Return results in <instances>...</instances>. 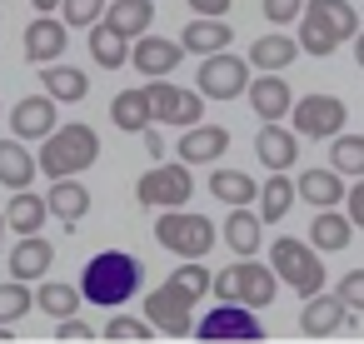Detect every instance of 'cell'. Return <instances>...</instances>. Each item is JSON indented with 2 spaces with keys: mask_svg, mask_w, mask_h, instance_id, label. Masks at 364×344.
I'll use <instances>...</instances> for the list:
<instances>
[{
  "mask_svg": "<svg viewBox=\"0 0 364 344\" xmlns=\"http://www.w3.org/2000/svg\"><path fill=\"white\" fill-rule=\"evenodd\" d=\"M140 284H145V264H140L130 249H100V254L80 269L85 304H100V309H120Z\"/></svg>",
  "mask_w": 364,
  "mask_h": 344,
  "instance_id": "obj_1",
  "label": "cell"
},
{
  "mask_svg": "<svg viewBox=\"0 0 364 344\" xmlns=\"http://www.w3.org/2000/svg\"><path fill=\"white\" fill-rule=\"evenodd\" d=\"M294 26H299V45L309 55H334L344 41L359 36V16L349 0H304V16Z\"/></svg>",
  "mask_w": 364,
  "mask_h": 344,
  "instance_id": "obj_2",
  "label": "cell"
},
{
  "mask_svg": "<svg viewBox=\"0 0 364 344\" xmlns=\"http://www.w3.org/2000/svg\"><path fill=\"white\" fill-rule=\"evenodd\" d=\"M279 274H274V264H259L255 254H240L235 264H225L220 274H215V289L210 294H220V299H230V304H250V309H269L274 304V294H279Z\"/></svg>",
  "mask_w": 364,
  "mask_h": 344,
  "instance_id": "obj_3",
  "label": "cell"
},
{
  "mask_svg": "<svg viewBox=\"0 0 364 344\" xmlns=\"http://www.w3.org/2000/svg\"><path fill=\"white\" fill-rule=\"evenodd\" d=\"M95 155H100V135L90 125H55L41 140V175H50V180L80 175L95 165Z\"/></svg>",
  "mask_w": 364,
  "mask_h": 344,
  "instance_id": "obj_4",
  "label": "cell"
},
{
  "mask_svg": "<svg viewBox=\"0 0 364 344\" xmlns=\"http://www.w3.org/2000/svg\"><path fill=\"white\" fill-rule=\"evenodd\" d=\"M319 254H324L319 244H304V240H294V235H279V240L269 244L274 274H279L299 299H314V294L324 289V259H319Z\"/></svg>",
  "mask_w": 364,
  "mask_h": 344,
  "instance_id": "obj_5",
  "label": "cell"
},
{
  "mask_svg": "<svg viewBox=\"0 0 364 344\" xmlns=\"http://www.w3.org/2000/svg\"><path fill=\"white\" fill-rule=\"evenodd\" d=\"M155 240H160L170 254H180V259H205V254L215 249V220H210V215H195V210H185V205H175V210H160Z\"/></svg>",
  "mask_w": 364,
  "mask_h": 344,
  "instance_id": "obj_6",
  "label": "cell"
},
{
  "mask_svg": "<svg viewBox=\"0 0 364 344\" xmlns=\"http://www.w3.org/2000/svg\"><path fill=\"white\" fill-rule=\"evenodd\" d=\"M190 195H195V175H190L185 160L180 165H155L135 180L140 210H175V205H190Z\"/></svg>",
  "mask_w": 364,
  "mask_h": 344,
  "instance_id": "obj_7",
  "label": "cell"
},
{
  "mask_svg": "<svg viewBox=\"0 0 364 344\" xmlns=\"http://www.w3.org/2000/svg\"><path fill=\"white\" fill-rule=\"evenodd\" d=\"M289 125H294L299 135H309V140H334V135L349 125V105H344L339 95L309 90V95H299V100H294Z\"/></svg>",
  "mask_w": 364,
  "mask_h": 344,
  "instance_id": "obj_8",
  "label": "cell"
},
{
  "mask_svg": "<svg viewBox=\"0 0 364 344\" xmlns=\"http://www.w3.org/2000/svg\"><path fill=\"white\" fill-rule=\"evenodd\" d=\"M195 85L205 90V100H240V95H250V60H240L230 50H215V55L200 60Z\"/></svg>",
  "mask_w": 364,
  "mask_h": 344,
  "instance_id": "obj_9",
  "label": "cell"
},
{
  "mask_svg": "<svg viewBox=\"0 0 364 344\" xmlns=\"http://www.w3.org/2000/svg\"><path fill=\"white\" fill-rule=\"evenodd\" d=\"M150 105H155V120L160 125H175V130H190V125H200V115H205V90L195 85H170V75H160V80H150Z\"/></svg>",
  "mask_w": 364,
  "mask_h": 344,
  "instance_id": "obj_10",
  "label": "cell"
},
{
  "mask_svg": "<svg viewBox=\"0 0 364 344\" xmlns=\"http://www.w3.org/2000/svg\"><path fill=\"white\" fill-rule=\"evenodd\" d=\"M145 314H150V324L160 329V334H170V339H190L195 334V294H185L180 284H160V289H150V299H145Z\"/></svg>",
  "mask_w": 364,
  "mask_h": 344,
  "instance_id": "obj_11",
  "label": "cell"
},
{
  "mask_svg": "<svg viewBox=\"0 0 364 344\" xmlns=\"http://www.w3.org/2000/svg\"><path fill=\"white\" fill-rule=\"evenodd\" d=\"M195 339H205V344H220V339L259 344V339H264V329H259V319H255V309H250V304H230V299H220V304L195 324Z\"/></svg>",
  "mask_w": 364,
  "mask_h": 344,
  "instance_id": "obj_12",
  "label": "cell"
},
{
  "mask_svg": "<svg viewBox=\"0 0 364 344\" xmlns=\"http://www.w3.org/2000/svg\"><path fill=\"white\" fill-rule=\"evenodd\" d=\"M344 329H354V309L339 299V289L334 294L319 289L314 299H304V309H299V334L304 339H334Z\"/></svg>",
  "mask_w": 364,
  "mask_h": 344,
  "instance_id": "obj_13",
  "label": "cell"
},
{
  "mask_svg": "<svg viewBox=\"0 0 364 344\" xmlns=\"http://www.w3.org/2000/svg\"><path fill=\"white\" fill-rule=\"evenodd\" d=\"M70 45V26L60 16H36L26 26V60L31 65H55Z\"/></svg>",
  "mask_w": 364,
  "mask_h": 344,
  "instance_id": "obj_14",
  "label": "cell"
},
{
  "mask_svg": "<svg viewBox=\"0 0 364 344\" xmlns=\"http://www.w3.org/2000/svg\"><path fill=\"white\" fill-rule=\"evenodd\" d=\"M180 60H185V45H180V41H165V36H150V31H145V36L135 41V50H130V65H135L145 80L175 75Z\"/></svg>",
  "mask_w": 364,
  "mask_h": 344,
  "instance_id": "obj_15",
  "label": "cell"
},
{
  "mask_svg": "<svg viewBox=\"0 0 364 344\" xmlns=\"http://www.w3.org/2000/svg\"><path fill=\"white\" fill-rule=\"evenodd\" d=\"M255 155L264 170H294L299 160V130L279 125V120H264V130H255Z\"/></svg>",
  "mask_w": 364,
  "mask_h": 344,
  "instance_id": "obj_16",
  "label": "cell"
},
{
  "mask_svg": "<svg viewBox=\"0 0 364 344\" xmlns=\"http://www.w3.org/2000/svg\"><path fill=\"white\" fill-rule=\"evenodd\" d=\"M250 110L259 115V125L264 120H284L294 110V95H289L279 70H259V80H250Z\"/></svg>",
  "mask_w": 364,
  "mask_h": 344,
  "instance_id": "obj_17",
  "label": "cell"
},
{
  "mask_svg": "<svg viewBox=\"0 0 364 344\" xmlns=\"http://www.w3.org/2000/svg\"><path fill=\"white\" fill-rule=\"evenodd\" d=\"M230 150V130L225 125H190L185 135H180V145H175V155L185 160V165H215L220 155Z\"/></svg>",
  "mask_w": 364,
  "mask_h": 344,
  "instance_id": "obj_18",
  "label": "cell"
},
{
  "mask_svg": "<svg viewBox=\"0 0 364 344\" xmlns=\"http://www.w3.org/2000/svg\"><path fill=\"white\" fill-rule=\"evenodd\" d=\"M230 41H235V26H230L225 16H195V21H185V31H180V45H185L190 55L230 50Z\"/></svg>",
  "mask_w": 364,
  "mask_h": 344,
  "instance_id": "obj_19",
  "label": "cell"
},
{
  "mask_svg": "<svg viewBox=\"0 0 364 344\" xmlns=\"http://www.w3.org/2000/svg\"><path fill=\"white\" fill-rule=\"evenodd\" d=\"M55 130V95L46 90V95H26L16 110H11V135H21V140H46Z\"/></svg>",
  "mask_w": 364,
  "mask_h": 344,
  "instance_id": "obj_20",
  "label": "cell"
},
{
  "mask_svg": "<svg viewBox=\"0 0 364 344\" xmlns=\"http://www.w3.org/2000/svg\"><path fill=\"white\" fill-rule=\"evenodd\" d=\"M294 185H299V200H304L309 210H334V205H344V195H349V185H344V175H339L334 165L304 170Z\"/></svg>",
  "mask_w": 364,
  "mask_h": 344,
  "instance_id": "obj_21",
  "label": "cell"
},
{
  "mask_svg": "<svg viewBox=\"0 0 364 344\" xmlns=\"http://www.w3.org/2000/svg\"><path fill=\"white\" fill-rule=\"evenodd\" d=\"M36 175H41V155H31L21 135L0 140V185L6 190H31Z\"/></svg>",
  "mask_w": 364,
  "mask_h": 344,
  "instance_id": "obj_22",
  "label": "cell"
},
{
  "mask_svg": "<svg viewBox=\"0 0 364 344\" xmlns=\"http://www.w3.org/2000/svg\"><path fill=\"white\" fill-rule=\"evenodd\" d=\"M50 264H55V244L46 240V235H21V244L11 249V274L16 279H46L50 274Z\"/></svg>",
  "mask_w": 364,
  "mask_h": 344,
  "instance_id": "obj_23",
  "label": "cell"
},
{
  "mask_svg": "<svg viewBox=\"0 0 364 344\" xmlns=\"http://www.w3.org/2000/svg\"><path fill=\"white\" fill-rule=\"evenodd\" d=\"M110 120H115V130H135V135H145V130L155 125V105H150V80H145L140 90H120V95L110 100Z\"/></svg>",
  "mask_w": 364,
  "mask_h": 344,
  "instance_id": "obj_24",
  "label": "cell"
},
{
  "mask_svg": "<svg viewBox=\"0 0 364 344\" xmlns=\"http://www.w3.org/2000/svg\"><path fill=\"white\" fill-rule=\"evenodd\" d=\"M354 220H349V210H319L314 220H309V244H319L324 254H339V249H349V240H354Z\"/></svg>",
  "mask_w": 364,
  "mask_h": 344,
  "instance_id": "obj_25",
  "label": "cell"
},
{
  "mask_svg": "<svg viewBox=\"0 0 364 344\" xmlns=\"http://www.w3.org/2000/svg\"><path fill=\"white\" fill-rule=\"evenodd\" d=\"M130 50H135V41L120 36L110 21L90 26V60H95L100 70H120V65H130Z\"/></svg>",
  "mask_w": 364,
  "mask_h": 344,
  "instance_id": "obj_26",
  "label": "cell"
},
{
  "mask_svg": "<svg viewBox=\"0 0 364 344\" xmlns=\"http://www.w3.org/2000/svg\"><path fill=\"white\" fill-rule=\"evenodd\" d=\"M50 215H60L65 220V230H75L80 220H85V210H90V190L75 180V175H65V180H50Z\"/></svg>",
  "mask_w": 364,
  "mask_h": 344,
  "instance_id": "obj_27",
  "label": "cell"
},
{
  "mask_svg": "<svg viewBox=\"0 0 364 344\" xmlns=\"http://www.w3.org/2000/svg\"><path fill=\"white\" fill-rule=\"evenodd\" d=\"M259 240H264V215L250 210V205H235L230 220H225V244H230L235 254H255Z\"/></svg>",
  "mask_w": 364,
  "mask_h": 344,
  "instance_id": "obj_28",
  "label": "cell"
},
{
  "mask_svg": "<svg viewBox=\"0 0 364 344\" xmlns=\"http://www.w3.org/2000/svg\"><path fill=\"white\" fill-rule=\"evenodd\" d=\"M299 36L289 41V36H259L255 45H250V65L255 70H289L294 60H299Z\"/></svg>",
  "mask_w": 364,
  "mask_h": 344,
  "instance_id": "obj_29",
  "label": "cell"
},
{
  "mask_svg": "<svg viewBox=\"0 0 364 344\" xmlns=\"http://www.w3.org/2000/svg\"><path fill=\"white\" fill-rule=\"evenodd\" d=\"M294 200H299V185L284 170H269V180L259 185V215H264V225H279Z\"/></svg>",
  "mask_w": 364,
  "mask_h": 344,
  "instance_id": "obj_30",
  "label": "cell"
},
{
  "mask_svg": "<svg viewBox=\"0 0 364 344\" xmlns=\"http://www.w3.org/2000/svg\"><path fill=\"white\" fill-rule=\"evenodd\" d=\"M41 90H50L55 100H70V105H75V100L90 95V75L75 70V65H60V60H55V65H41Z\"/></svg>",
  "mask_w": 364,
  "mask_h": 344,
  "instance_id": "obj_31",
  "label": "cell"
},
{
  "mask_svg": "<svg viewBox=\"0 0 364 344\" xmlns=\"http://www.w3.org/2000/svg\"><path fill=\"white\" fill-rule=\"evenodd\" d=\"M46 215H50V200H41V195H31V190H11L6 220H11V230H16V235H41Z\"/></svg>",
  "mask_w": 364,
  "mask_h": 344,
  "instance_id": "obj_32",
  "label": "cell"
},
{
  "mask_svg": "<svg viewBox=\"0 0 364 344\" xmlns=\"http://www.w3.org/2000/svg\"><path fill=\"white\" fill-rule=\"evenodd\" d=\"M105 21H110V26H115L120 36L140 41V36L150 31V21H155V0H110Z\"/></svg>",
  "mask_w": 364,
  "mask_h": 344,
  "instance_id": "obj_33",
  "label": "cell"
},
{
  "mask_svg": "<svg viewBox=\"0 0 364 344\" xmlns=\"http://www.w3.org/2000/svg\"><path fill=\"white\" fill-rule=\"evenodd\" d=\"M210 195L235 210V205H255V200H259V185H255L245 170H215V175H210Z\"/></svg>",
  "mask_w": 364,
  "mask_h": 344,
  "instance_id": "obj_34",
  "label": "cell"
},
{
  "mask_svg": "<svg viewBox=\"0 0 364 344\" xmlns=\"http://www.w3.org/2000/svg\"><path fill=\"white\" fill-rule=\"evenodd\" d=\"M80 299H85V289H80V284H60V279H50V284L36 289V309L50 314V319H70V314H80Z\"/></svg>",
  "mask_w": 364,
  "mask_h": 344,
  "instance_id": "obj_35",
  "label": "cell"
},
{
  "mask_svg": "<svg viewBox=\"0 0 364 344\" xmlns=\"http://www.w3.org/2000/svg\"><path fill=\"white\" fill-rule=\"evenodd\" d=\"M329 165L339 170V175H364V135H334V145H329Z\"/></svg>",
  "mask_w": 364,
  "mask_h": 344,
  "instance_id": "obj_36",
  "label": "cell"
},
{
  "mask_svg": "<svg viewBox=\"0 0 364 344\" xmlns=\"http://www.w3.org/2000/svg\"><path fill=\"white\" fill-rule=\"evenodd\" d=\"M110 344H150L155 339V324H150V314L145 319H130V314H115L110 319V329H100Z\"/></svg>",
  "mask_w": 364,
  "mask_h": 344,
  "instance_id": "obj_37",
  "label": "cell"
},
{
  "mask_svg": "<svg viewBox=\"0 0 364 344\" xmlns=\"http://www.w3.org/2000/svg\"><path fill=\"white\" fill-rule=\"evenodd\" d=\"M105 0H60V21L70 26V31H90V26H100L105 21Z\"/></svg>",
  "mask_w": 364,
  "mask_h": 344,
  "instance_id": "obj_38",
  "label": "cell"
},
{
  "mask_svg": "<svg viewBox=\"0 0 364 344\" xmlns=\"http://www.w3.org/2000/svg\"><path fill=\"white\" fill-rule=\"evenodd\" d=\"M36 304V294L26 289V279H11V284H0V324H16L26 309Z\"/></svg>",
  "mask_w": 364,
  "mask_h": 344,
  "instance_id": "obj_39",
  "label": "cell"
},
{
  "mask_svg": "<svg viewBox=\"0 0 364 344\" xmlns=\"http://www.w3.org/2000/svg\"><path fill=\"white\" fill-rule=\"evenodd\" d=\"M170 284H180L185 294H195V299H205V294L215 289V274H210V269H205L200 259H185V264H180V269L170 274Z\"/></svg>",
  "mask_w": 364,
  "mask_h": 344,
  "instance_id": "obj_40",
  "label": "cell"
},
{
  "mask_svg": "<svg viewBox=\"0 0 364 344\" xmlns=\"http://www.w3.org/2000/svg\"><path fill=\"white\" fill-rule=\"evenodd\" d=\"M55 339H60V344H95V339H105V334L90 329L80 314H70V319H55Z\"/></svg>",
  "mask_w": 364,
  "mask_h": 344,
  "instance_id": "obj_41",
  "label": "cell"
},
{
  "mask_svg": "<svg viewBox=\"0 0 364 344\" xmlns=\"http://www.w3.org/2000/svg\"><path fill=\"white\" fill-rule=\"evenodd\" d=\"M259 16H264L269 26H289V21H299V16H304V0H264Z\"/></svg>",
  "mask_w": 364,
  "mask_h": 344,
  "instance_id": "obj_42",
  "label": "cell"
},
{
  "mask_svg": "<svg viewBox=\"0 0 364 344\" xmlns=\"http://www.w3.org/2000/svg\"><path fill=\"white\" fill-rule=\"evenodd\" d=\"M339 299H344L354 314H364V269H349V274L339 279Z\"/></svg>",
  "mask_w": 364,
  "mask_h": 344,
  "instance_id": "obj_43",
  "label": "cell"
},
{
  "mask_svg": "<svg viewBox=\"0 0 364 344\" xmlns=\"http://www.w3.org/2000/svg\"><path fill=\"white\" fill-rule=\"evenodd\" d=\"M344 205H349V220H354V225L364 230V175H359V180L349 185V195H344Z\"/></svg>",
  "mask_w": 364,
  "mask_h": 344,
  "instance_id": "obj_44",
  "label": "cell"
},
{
  "mask_svg": "<svg viewBox=\"0 0 364 344\" xmlns=\"http://www.w3.org/2000/svg\"><path fill=\"white\" fill-rule=\"evenodd\" d=\"M190 11H200V16H225L230 11V0H185Z\"/></svg>",
  "mask_w": 364,
  "mask_h": 344,
  "instance_id": "obj_45",
  "label": "cell"
},
{
  "mask_svg": "<svg viewBox=\"0 0 364 344\" xmlns=\"http://www.w3.org/2000/svg\"><path fill=\"white\" fill-rule=\"evenodd\" d=\"M145 145H150V160H160V155H165V140H160L155 130H145Z\"/></svg>",
  "mask_w": 364,
  "mask_h": 344,
  "instance_id": "obj_46",
  "label": "cell"
},
{
  "mask_svg": "<svg viewBox=\"0 0 364 344\" xmlns=\"http://www.w3.org/2000/svg\"><path fill=\"white\" fill-rule=\"evenodd\" d=\"M31 6H36L41 16H60V0H31Z\"/></svg>",
  "mask_w": 364,
  "mask_h": 344,
  "instance_id": "obj_47",
  "label": "cell"
},
{
  "mask_svg": "<svg viewBox=\"0 0 364 344\" xmlns=\"http://www.w3.org/2000/svg\"><path fill=\"white\" fill-rule=\"evenodd\" d=\"M354 60H359V70H364V31L354 36Z\"/></svg>",
  "mask_w": 364,
  "mask_h": 344,
  "instance_id": "obj_48",
  "label": "cell"
},
{
  "mask_svg": "<svg viewBox=\"0 0 364 344\" xmlns=\"http://www.w3.org/2000/svg\"><path fill=\"white\" fill-rule=\"evenodd\" d=\"M6 230H11V220H6V210H0V240H6Z\"/></svg>",
  "mask_w": 364,
  "mask_h": 344,
  "instance_id": "obj_49",
  "label": "cell"
},
{
  "mask_svg": "<svg viewBox=\"0 0 364 344\" xmlns=\"http://www.w3.org/2000/svg\"><path fill=\"white\" fill-rule=\"evenodd\" d=\"M11 339H16V334H11V329H0V344H11Z\"/></svg>",
  "mask_w": 364,
  "mask_h": 344,
  "instance_id": "obj_50",
  "label": "cell"
}]
</instances>
